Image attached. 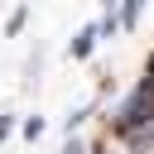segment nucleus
Masks as SVG:
<instances>
[{"instance_id":"f257e3e1","label":"nucleus","mask_w":154,"mask_h":154,"mask_svg":"<svg viewBox=\"0 0 154 154\" xmlns=\"http://www.w3.org/2000/svg\"><path fill=\"white\" fill-rule=\"evenodd\" d=\"M149 120H154V82H140V87H130L125 101L116 106L111 130H116V135H130V130H140V125H149Z\"/></svg>"},{"instance_id":"f03ea898","label":"nucleus","mask_w":154,"mask_h":154,"mask_svg":"<svg viewBox=\"0 0 154 154\" xmlns=\"http://www.w3.org/2000/svg\"><path fill=\"white\" fill-rule=\"evenodd\" d=\"M96 34H101V29H82V34H77V43H72V58H87V53H91V43H96Z\"/></svg>"},{"instance_id":"7ed1b4c3","label":"nucleus","mask_w":154,"mask_h":154,"mask_svg":"<svg viewBox=\"0 0 154 154\" xmlns=\"http://www.w3.org/2000/svg\"><path fill=\"white\" fill-rule=\"evenodd\" d=\"M144 82H154V53H149V67H144Z\"/></svg>"}]
</instances>
